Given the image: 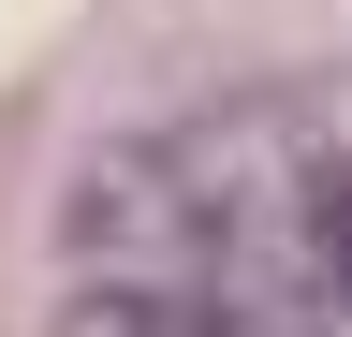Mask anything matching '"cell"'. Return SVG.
<instances>
[{
    "label": "cell",
    "mask_w": 352,
    "mask_h": 337,
    "mask_svg": "<svg viewBox=\"0 0 352 337\" xmlns=\"http://www.w3.org/2000/svg\"><path fill=\"white\" fill-rule=\"evenodd\" d=\"M44 337H352V73L118 132L59 205Z\"/></svg>",
    "instance_id": "6da1fadb"
}]
</instances>
